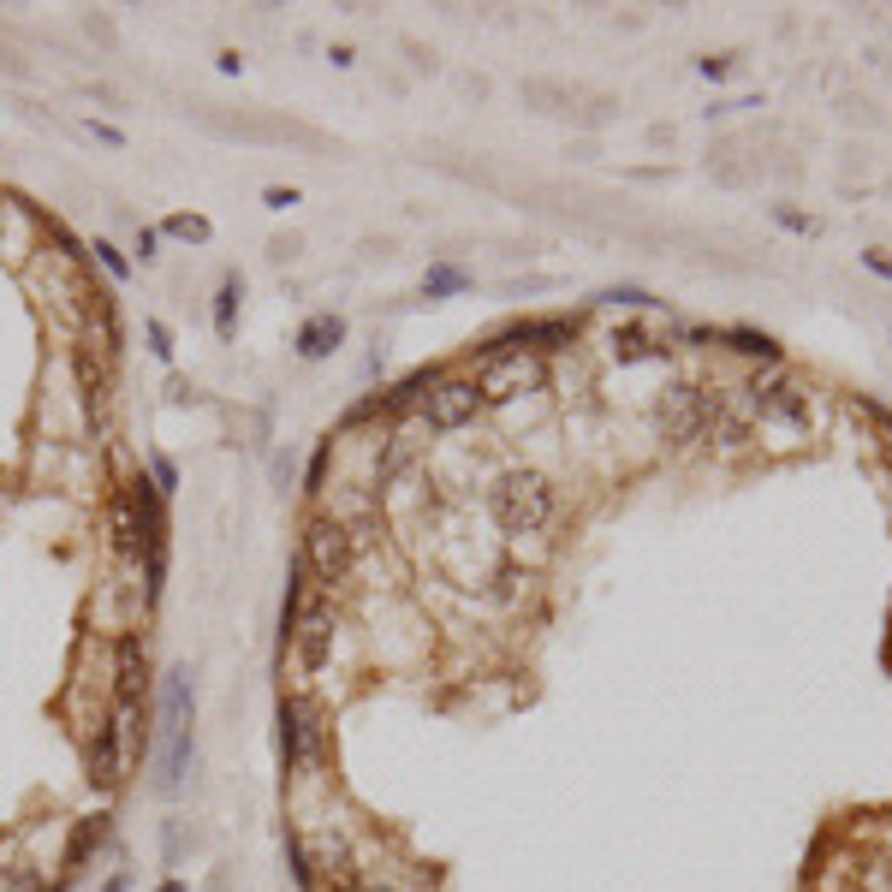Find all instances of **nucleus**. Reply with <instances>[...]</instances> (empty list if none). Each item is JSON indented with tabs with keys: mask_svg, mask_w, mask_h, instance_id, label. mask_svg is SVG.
Returning <instances> with one entry per match:
<instances>
[{
	"mask_svg": "<svg viewBox=\"0 0 892 892\" xmlns=\"http://www.w3.org/2000/svg\"><path fill=\"white\" fill-rule=\"evenodd\" d=\"M191 714H197V696H191V673L174 666L161 678V696H156V792L174 797L185 767H191Z\"/></svg>",
	"mask_w": 892,
	"mask_h": 892,
	"instance_id": "nucleus-1",
	"label": "nucleus"
},
{
	"mask_svg": "<svg viewBox=\"0 0 892 892\" xmlns=\"http://www.w3.org/2000/svg\"><path fill=\"white\" fill-rule=\"evenodd\" d=\"M494 518H500V529H512V536L542 529L554 518V488H547V476L542 470H506L500 483H494Z\"/></svg>",
	"mask_w": 892,
	"mask_h": 892,
	"instance_id": "nucleus-2",
	"label": "nucleus"
},
{
	"mask_svg": "<svg viewBox=\"0 0 892 892\" xmlns=\"http://www.w3.org/2000/svg\"><path fill=\"white\" fill-rule=\"evenodd\" d=\"M542 387V357L512 346V351H488L483 369H476V393H483V405H506L518 399V393H536Z\"/></svg>",
	"mask_w": 892,
	"mask_h": 892,
	"instance_id": "nucleus-3",
	"label": "nucleus"
},
{
	"mask_svg": "<svg viewBox=\"0 0 892 892\" xmlns=\"http://www.w3.org/2000/svg\"><path fill=\"white\" fill-rule=\"evenodd\" d=\"M280 756L286 767H298V774H316L321 756H328V726H321V714L310 702H280Z\"/></svg>",
	"mask_w": 892,
	"mask_h": 892,
	"instance_id": "nucleus-4",
	"label": "nucleus"
},
{
	"mask_svg": "<svg viewBox=\"0 0 892 892\" xmlns=\"http://www.w3.org/2000/svg\"><path fill=\"white\" fill-rule=\"evenodd\" d=\"M304 572H316L321 583H346L351 559H357V536L339 518H310L304 524Z\"/></svg>",
	"mask_w": 892,
	"mask_h": 892,
	"instance_id": "nucleus-5",
	"label": "nucleus"
},
{
	"mask_svg": "<svg viewBox=\"0 0 892 892\" xmlns=\"http://www.w3.org/2000/svg\"><path fill=\"white\" fill-rule=\"evenodd\" d=\"M476 410H483V393H476V381H465V375H446V381H435L428 399H423V417H428V428H440V435L476 423Z\"/></svg>",
	"mask_w": 892,
	"mask_h": 892,
	"instance_id": "nucleus-6",
	"label": "nucleus"
},
{
	"mask_svg": "<svg viewBox=\"0 0 892 892\" xmlns=\"http://www.w3.org/2000/svg\"><path fill=\"white\" fill-rule=\"evenodd\" d=\"M83 762H90V785H101V792L126 780V750H119L113 720H108V726H96V737H90V756H83Z\"/></svg>",
	"mask_w": 892,
	"mask_h": 892,
	"instance_id": "nucleus-7",
	"label": "nucleus"
},
{
	"mask_svg": "<svg viewBox=\"0 0 892 892\" xmlns=\"http://www.w3.org/2000/svg\"><path fill=\"white\" fill-rule=\"evenodd\" d=\"M291 643H298V666H304V673H321V666H328V648H334V620H328V613H310V620L291 631Z\"/></svg>",
	"mask_w": 892,
	"mask_h": 892,
	"instance_id": "nucleus-8",
	"label": "nucleus"
},
{
	"mask_svg": "<svg viewBox=\"0 0 892 892\" xmlns=\"http://www.w3.org/2000/svg\"><path fill=\"white\" fill-rule=\"evenodd\" d=\"M339 339H346V321H339V316H310L298 328V357H310V364H316V357H328L339 346Z\"/></svg>",
	"mask_w": 892,
	"mask_h": 892,
	"instance_id": "nucleus-9",
	"label": "nucleus"
},
{
	"mask_svg": "<svg viewBox=\"0 0 892 892\" xmlns=\"http://www.w3.org/2000/svg\"><path fill=\"white\" fill-rule=\"evenodd\" d=\"M108 839V815H90V821H78V833H72V851H66V874H78L83 863H90V851Z\"/></svg>",
	"mask_w": 892,
	"mask_h": 892,
	"instance_id": "nucleus-10",
	"label": "nucleus"
},
{
	"mask_svg": "<svg viewBox=\"0 0 892 892\" xmlns=\"http://www.w3.org/2000/svg\"><path fill=\"white\" fill-rule=\"evenodd\" d=\"M238 298H245V280H238V274H227V280H220V291H215V334H220V339H232Z\"/></svg>",
	"mask_w": 892,
	"mask_h": 892,
	"instance_id": "nucleus-11",
	"label": "nucleus"
},
{
	"mask_svg": "<svg viewBox=\"0 0 892 892\" xmlns=\"http://www.w3.org/2000/svg\"><path fill=\"white\" fill-rule=\"evenodd\" d=\"M851 892H892V856H869V863L851 874Z\"/></svg>",
	"mask_w": 892,
	"mask_h": 892,
	"instance_id": "nucleus-12",
	"label": "nucleus"
},
{
	"mask_svg": "<svg viewBox=\"0 0 892 892\" xmlns=\"http://www.w3.org/2000/svg\"><path fill=\"white\" fill-rule=\"evenodd\" d=\"M607 346H613V357H620V364H637V357H655L661 346H655V339H648V334H637V328H625V334H613L607 339Z\"/></svg>",
	"mask_w": 892,
	"mask_h": 892,
	"instance_id": "nucleus-13",
	"label": "nucleus"
},
{
	"mask_svg": "<svg viewBox=\"0 0 892 892\" xmlns=\"http://www.w3.org/2000/svg\"><path fill=\"white\" fill-rule=\"evenodd\" d=\"M161 232H167V238H185V245H209V238H215V227H209L202 215H174Z\"/></svg>",
	"mask_w": 892,
	"mask_h": 892,
	"instance_id": "nucleus-14",
	"label": "nucleus"
},
{
	"mask_svg": "<svg viewBox=\"0 0 892 892\" xmlns=\"http://www.w3.org/2000/svg\"><path fill=\"white\" fill-rule=\"evenodd\" d=\"M428 298H446V291H465L470 280H465V268H428Z\"/></svg>",
	"mask_w": 892,
	"mask_h": 892,
	"instance_id": "nucleus-15",
	"label": "nucleus"
},
{
	"mask_svg": "<svg viewBox=\"0 0 892 892\" xmlns=\"http://www.w3.org/2000/svg\"><path fill=\"white\" fill-rule=\"evenodd\" d=\"M732 339V351H750V357H774V339L767 334H750V328H737V334H726Z\"/></svg>",
	"mask_w": 892,
	"mask_h": 892,
	"instance_id": "nucleus-16",
	"label": "nucleus"
},
{
	"mask_svg": "<svg viewBox=\"0 0 892 892\" xmlns=\"http://www.w3.org/2000/svg\"><path fill=\"white\" fill-rule=\"evenodd\" d=\"M96 262H101V268H108V274H113V280H126V274H131V262H126V256H119V250L108 245V238H96Z\"/></svg>",
	"mask_w": 892,
	"mask_h": 892,
	"instance_id": "nucleus-17",
	"label": "nucleus"
},
{
	"mask_svg": "<svg viewBox=\"0 0 892 892\" xmlns=\"http://www.w3.org/2000/svg\"><path fill=\"white\" fill-rule=\"evenodd\" d=\"M149 351H156V357H174V334H167L161 321H149Z\"/></svg>",
	"mask_w": 892,
	"mask_h": 892,
	"instance_id": "nucleus-18",
	"label": "nucleus"
},
{
	"mask_svg": "<svg viewBox=\"0 0 892 892\" xmlns=\"http://www.w3.org/2000/svg\"><path fill=\"white\" fill-rule=\"evenodd\" d=\"M262 202H268V209H291V202H298V191H291V185H268Z\"/></svg>",
	"mask_w": 892,
	"mask_h": 892,
	"instance_id": "nucleus-19",
	"label": "nucleus"
},
{
	"mask_svg": "<svg viewBox=\"0 0 892 892\" xmlns=\"http://www.w3.org/2000/svg\"><path fill=\"white\" fill-rule=\"evenodd\" d=\"M156 488H161V494H167V488H179V470L167 465V458H156Z\"/></svg>",
	"mask_w": 892,
	"mask_h": 892,
	"instance_id": "nucleus-20",
	"label": "nucleus"
},
{
	"mask_svg": "<svg viewBox=\"0 0 892 892\" xmlns=\"http://www.w3.org/2000/svg\"><path fill=\"white\" fill-rule=\"evenodd\" d=\"M328 453H334V446H321V453L310 458V488H321V476H328Z\"/></svg>",
	"mask_w": 892,
	"mask_h": 892,
	"instance_id": "nucleus-21",
	"label": "nucleus"
},
{
	"mask_svg": "<svg viewBox=\"0 0 892 892\" xmlns=\"http://www.w3.org/2000/svg\"><path fill=\"white\" fill-rule=\"evenodd\" d=\"M607 304H648L637 286H620V291H607Z\"/></svg>",
	"mask_w": 892,
	"mask_h": 892,
	"instance_id": "nucleus-22",
	"label": "nucleus"
},
{
	"mask_svg": "<svg viewBox=\"0 0 892 892\" xmlns=\"http://www.w3.org/2000/svg\"><path fill=\"white\" fill-rule=\"evenodd\" d=\"M137 250H143V262H156V227L137 232Z\"/></svg>",
	"mask_w": 892,
	"mask_h": 892,
	"instance_id": "nucleus-23",
	"label": "nucleus"
},
{
	"mask_svg": "<svg viewBox=\"0 0 892 892\" xmlns=\"http://www.w3.org/2000/svg\"><path fill=\"white\" fill-rule=\"evenodd\" d=\"M881 440H886V465H892V417H881Z\"/></svg>",
	"mask_w": 892,
	"mask_h": 892,
	"instance_id": "nucleus-24",
	"label": "nucleus"
},
{
	"mask_svg": "<svg viewBox=\"0 0 892 892\" xmlns=\"http://www.w3.org/2000/svg\"><path fill=\"white\" fill-rule=\"evenodd\" d=\"M869 268H874V274H886V280H892V262H881V256H869Z\"/></svg>",
	"mask_w": 892,
	"mask_h": 892,
	"instance_id": "nucleus-25",
	"label": "nucleus"
},
{
	"mask_svg": "<svg viewBox=\"0 0 892 892\" xmlns=\"http://www.w3.org/2000/svg\"><path fill=\"white\" fill-rule=\"evenodd\" d=\"M101 892H126V874H113V881H108V886H101Z\"/></svg>",
	"mask_w": 892,
	"mask_h": 892,
	"instance_id": "nucleus-26",
	"label": "nucleus"
},
{
	"mask_svg": "<svg viewBox=\"0 0 892 892\" xmlns=\"http://www.w3.org/2000/svg\"><path fill=\"white\" fill-rule=\"evenodd\" d=\"M161 892H185V886H179V881H161Z\"/></svg>",
	"mask_w": 892,
	"mask_h": 892,
	"instance_id": "nucleus-27",
	"label": "nucleus"
},
{
	"mask_svg": "<svg viewBox=\"0 0 892 892\" xmlns=\"http://www.w3.org/2000/svg\"><path fill=\"white\" fill-rule=\"evenodd\" d=\"M357 892H387V886H357Z\"/></svg>",
	"mask_w": 892,
	"mask_h": 892,
	"instance_id": "nucleus-28",
	"label": "nucleus"
}]
</instances>
